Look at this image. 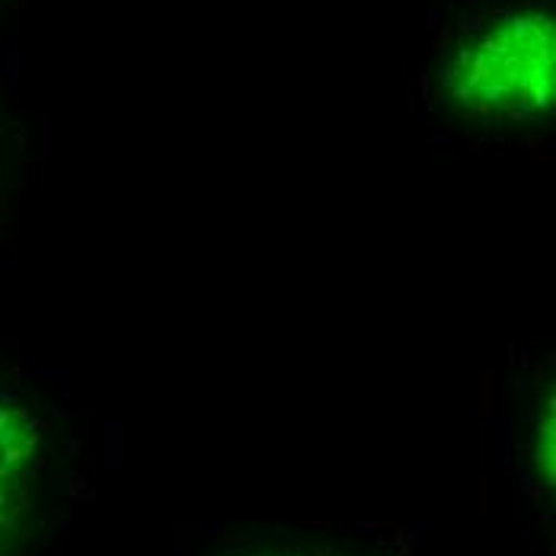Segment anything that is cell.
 Returning <instances> with one entry per match:
<instances>
[{
  "label": "cell",
  "mask_w": 556,
  "mask_h": 556,
  "mask_svg": "<svg viewBox=\"0 0 556 556\" xmlns=\"http://www.w3.org/2000/svg\"><path fill=\"white\" fill-rule=\"evenodd\" d=\"M36 457V426L20 409L0 403V538L10 534L29 508Z\"/></svg>",
  "instance_id": "cell-2"
},
{
  "label": "cell",
  "mask_w": 556,
  "mask_h": 556,
  "mask_svg": "<svg viewBox=\"0 0 556 556\" xmlns=\"http://www.w3.org/2000/svg\"><path fill=\"white\" fill-rule=\"evenodd\" d=\"M442 84L473 118H547L556 100L554 13L528 7L493 16L447 55Z\"/></svg>",
  "instance_id": "cell-1"
},
{
  "label": "cell",
  "mask_w": 556,
  "mask_h": 556,
  "mask_svg": "<svg viewBox=\"0 0 556 556\" xmlns=\"http://www.w3.org/2000/svg\"><path fill=\"white\" fill-rule=\"evenodd\" d=\"M534 460H538V477L551 486V483H554V403H547L544 426L538 429Z\"/></svg>",
  "instance_id": "cell-3"
}]
</instances>
